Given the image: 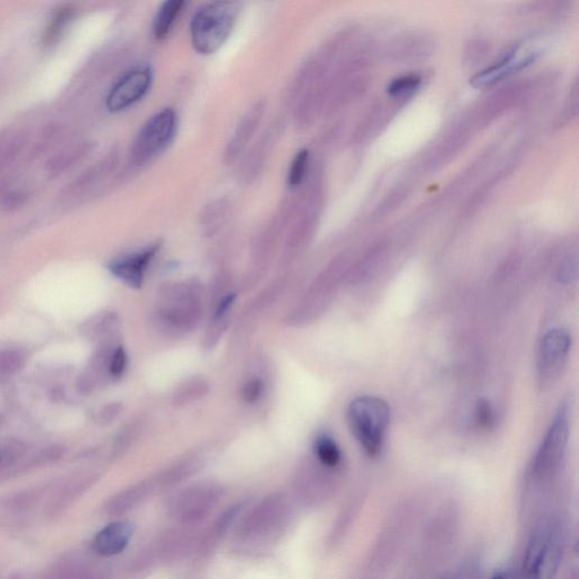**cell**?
<instances>
[{
    "label": "cell",
    "instance_id": "cell-4",
    "mask_svg": "<svg viewBox=\"0 0 579 579\" xmlns=\"http://www.w3.org/2000/svg\"><path fill=\"white\" fill-rule=\"evenodd\" d=\"M563 539L556 526L542 525L527 544L523 579H553L563 559Z\"/></svg>",
    "mask_w": 579,
    "mask_h": 579
},
{
    "label": "cell",
    "instance_id": "cell-2",
    "mask_svg": "<svg viewBox=\"0 0 579 579\" xmlns=\"http://www.w3.org/2000/svg\"><path fill=\"white\" fill-rule=\"evenodd\" d=\"M390 420V406L377 397L361 396L349 405L348 422L352 434L370 457L382 452Z\"/></svg>",
    "mask_w": 579,
    "mask_h": 579
},
{
    "label": "cell",
    "instance_id": "cell-28",
    "mask_svg": "<svg viewBox=\"0 0 579 579\" xmlns=\"http://www.w3.org/2000/svg\"><path fill=\"white\" fill-rule=\"evenodd\" d=\"M0 422H2V421H0Z\"/></svg>",
    "mask_w": 579,
    "mask_h": 579
},
{
    "label": "cell",
    "instance_id": "cell-16",
    "mask_svg": "<svg viewBox=\"0 0 579 579\" xmlns=\"http://www.w3.org/2000/svg\"><path fill=\"white\" fill-rule=\"evenodd\" d=\"M184 5L185 3L180 2V0H170V2L164 3L159 8L153 22V33L155 38L162 40L168 36L181 11H183Z\"/></svg>",
    "mask_w": 579,
    "mask_h": 579
},
{
    "label": "cell",
    "instance_id": "cell-7",
    "mask_svg": "<svg viewBox=\"0 0 579 579\" xmlns=\"http://www.w3.org/2000/svg\"><path fill=\"white\" fill-rule=\"evenodd\" d=\"M220 497V490L213 485H198L180 492L174 499L172 511L184 523H196L211 512Z\"/></svg>",
    "mask_w": 579,
    "mask_h": 579
},
{
    "label": "cell",
    "instance_id": "cell-10",
    "mask_svg": "<svg viewBox=\"0 0 579 579\" xmlns=\"http://www.w3.org/2000/svg\"><path fill=\"white\" fill-rule=\"evenodd\" d=\"M570 336L564 330H552L543 337L539 352V369L550 375L563 362L570 350Z\"/></svg>",
    "mask_w": 579,
    "mask_h": 579
},
{
    "label": "cell",
    "instance_id": "cell-12",
    "mask_svg": "<svg viewBox=\"0 0 579 579\" xmlns=\"http://www.w3.org/2000/svg\"><path fill=\"white\" fill-rule=\"evenodd\" d=\"M133 535L131 524L112 523L101 530L93 540V549L102 557L119 555L128 546Z\"/></svg>",
    "mask_w": 579,
    "mask_h": 579
},
{
    "label": "cell",
    "instance_id": "cell-25",
    "mask_svg": "<svg viewBox=\"0 0 579 579\" xmlns=\"http://www.w3.org/2000/svg\"><path fill=\"white\" fill-rule=\"evenodd\" d=\"M475 416H477V421L479 426L482 428H491L494 425L495 417L494 411H492L490 404L487 401H480L477 406V411H475Z\"/></svg>",
    "mask_w": 579,
    "mask_h": 579
},
{
    "label": "cell",
    "instance_id": "cell-18",
    "mask_svg": "<svg viewBox=\"0 0 579 579\" xmlns=\"http://www.w3.org/2000/svg\"><path fill=\"white\" fill-rule=\"evenodd\" d=\"M314 451L319 463L325 468H336L341 462V451L335 440L327 434L319 435L314 444Z\"/></svg>",
    "mask_w": 579,
    "mask_h": 579
},
{
    "label": "cell",
    "instance_id": "cell-19",
    "mask_svg": "<svg viewBox=\"0 0 579 579\" xmlns=\"http://www.w3.org/2000/svg\"><path fill=\"white\" fill-rule=\"evenodd\" d=\"M198 462L195 460H187L172 466L171 469L164 472L160 477L162 486H172L176 483L188 478L190 474L196 472Z\"/></svg>",
    "mask_w": 579,
    "mask_h": 579
},
{
    "label": "cell",
    "instance_id": "cell-17",
    "mask_svg": "<svg viewBox=\"0 0 579 579\" xmlns=\"http://www.w3.org/2000/svg\"><path fill=\"white\" fill-rule=\"evenodd\" d=\"M118 317L114 313H103L95 316L84 325V333L94 340H109L116 332Z\"/></svg>",
    "mask_w": 579,
    "mask_h": 579
},
{
    "label": "cell",
    "instance_id": "cell-27",
    "mask_svg": "<svg viewBox=\"0 0 579 579\" xmlns=\"http://www.w3.org/2000/svg\"><path fill=\"white\" fill-rule=\"evenodd\" d=\"M492 579H513L511 573L506 572V570H499Z\"/></svg>",
    "mask_w": 579,
    "mask_h": 579
},
{
    "label": "cell",
    "instance_id": "cell-20",
    "mask_svg": "<svg viewBox=\"0 0 579 579\" xmlns=\"http://www.w3.org/2000/svg\"><path fill=\"white\" fill-rule=\"evenodd\" d=\"M25 357L19 350L7 349L0 352V377H10L24 365Z\"/></svg>",
    "mask_w": 579,
    "mask_h": 579
},
{
    "label": "cell",
    "instance_id": "cell-14",
    "mask_svg": "<svg viewBox=\"0 0 579 579\" xmlns=\"http://www.w3.org/2000/svg\"><path fill=\"white\" fill-rule=\"evenodd\" d=\"M235 293H229L228 296L223 297L219 304L216 305L211 323L204 339V345L206 349H212L220 341L223 333L226 332L230 316L232 313V308L235 306L236 301Z\"/></svg>",
    "mask_w": 579,
    "mask_h": 579
},
{
    "label": "cell",
    "instance_id": "cell-5",
    "mask_svg": "<svg viewBox=\"0 0 579 579\" xmlns=\"http://www.w3.org/2000/svg\"><path fill=\"white\" fill-rule=\"evenodd\" d=\"M569 436L568 408L560 406L555 419L544 437L532 465L533 478L544 480L555 473L563 461Z\"/></svg>",
    "mask_w": 579,
    "mask_h": 579
},
{
    "label": "cell",
    "instance_id": "cell-6",
    "mask_svg": "<svg viewBox=\"0 0 579 579\" xmlns=\"http://www.w3.org/2000/svg\"><path fill=\"white\" fill-rule=\"evenodd\" d=\"M177 129L176 112L163 109L152 116L138 133L133 146V159L144 163L157 157L174 140Z\"/></svg>",
    "mask_w": 579,
    "mask_h": 579
},
{
    "label": "cell",
    "instance_id": "cell-26",
    "mask_svg": "<svg viewBox=\"0 0 579 579\" xmlns=\"http://www.w3.org/2000/svg\"><path fill=\"white\" fill-rule=\"evenodd\" d=\"M123 405L120 403H111L105 406L99 413V421L102 425H109L114 422L119 414L122 413Z\"/></svg>",
    "mask_w": 579,
    "mask_h": 579
},
{
    "label": "cell",
    "instance_id": "cell-24",
    "mask_svg": "<svg viewBox=\"0 0 579 579\" xmlns=\"http://www.w3.org/2000/svg\"><path fill=\"white\" fill-rule=\"evenodd\" d=\"M127 367V354L123 347H117L112 353L109 366V375L114 378L122 377Z\"/></svg>",
    "mask_w": 579,
    "mask_h": 579
},
{
    "label": "cell",
    "instance_id": "cell-21",
    "mask_svg": "<svg viewBox=\"0 0 579 579\" xmlns=\"http://www.w3.org/2000/svg\"><path fill=\"white\" fill-rule=\"evenodd\" d=\"M309 153L306 150L300 151L296 158L293 159L290 172L289 184L291 186H298L304 180L308 168Z\"/></svg>",
    "mask_w": 579,
    "mask_h": 579
},
{
    "label": "cell",
    "instance_id": "cell-3",
    "mask_svg": "<svg viewBox=\"0 0 579 579\" xmlns=\"http://www.w3.org/2000/svg\"><path fill=\"white\" fill-rule=\"evenodd\" d=\"M238 6L230 2L206 5L198 11L190 24L194 48L202 55H212L231 36L237 21Z\"/></svg>",
    "mask_w": 579,
    "mask_h": 579
},
{
    "label": "cell",
    "instance_id": "cell-22",
    "mask_svg": "<svg viewBox=\"0 0 579 579\" xmlns=\"http://www.w3.org/2000/svg\"><path fill=\"white\" fill-rule=\"evenodd\" d=\"M265 392V383L261 377H253L247 380L241 391L243 400L248 404H255L262 399Z\"/></svg>",
    "mask_w": 579,
    "mask_h": 579
},
{
    "label": "cell",
    "instance_id": "cell-11",
    "mask_svg": "<svg viewBox=\"0 0 579 579\" xmlns=\"http://www.w3.org/2000/svg\"><path fill=\"white\" fill-rule=\"evenodd\" d=\"M534 60V54L521 56L518 55V48L513 47L501 57L497 64L475 76L471 84L474 88H486V86L496 83L508 74L530 65Z\"/></svg>",
    "mask_w": 579,
    "mask_h": 579
},
{
    "label": "cell",
    "instance_id": "cell-8",
    "mask_svg": "<svg viewBox=\"0 0 579 579\" xmlns=\"http://www.w3.org/2000/svg\"><path fill=\"white\" fill-rule=\"evenodd\" d=\"M152 83L150 67H136L126 73L111 89L107 98V107L111 112L123 111L142 100L149 92Z\"/></svg>",
    "mask_w": 579,
    "mask_h": 579
},
{
    "label": "cell",
    "instance_id": "cell-23",
    "mask_svg": "<svg viewBox=\"0 0 579 579\" xmlns=\"http://www.w3.org/2000/svg\"><path fill=\"white\" fill-rule=\"evenodd\" d=\"M421 77L418 75L403 76L401 79L393 81L387 88L391 95H400L416 91L421 84Z\"/></svg>",
    "mask_w": 579,
    "mask_h": 579
},
{
    "label": "cell",
    "instance_id": "cell-13",
    "mask_svg": "<svg viewBox=\"0 0 579 579\" xmlns=\"http://www.w3.org/2000/svg\"><path fill=\"white\" fill-rule=\"evenodd\" d=\"M279 497H272L264 501L255 512L248 517L245 524L246 534L249 537H261L275 529V524L281 521L284 509Z\"/></svg>",
    "mask_w": 579,
    "mask_h": 579
},
{
    "label": "cell",
    "instance_id": "cell-1",
    "mask_svg": "<svg viewBox=\"0 0 579 579\" xmlns=\"http://www.w3.org/2000/svg\"><path fill=\"white\" fill-rule=\"evenodd\" d=\"M159 323L168 331L186 333L200 324L203 316V289L196 280L163 285L155 307Z\"/></svg>",
    "mask_w": 579,
    "mask_h": 579
},
{
    "label": "cell",
    "instance_id": "cell-9",
    "mask_svg": "<svg viewBox=\"0 0 579 579\" xmlns=\"http://www.w3.org/2000/svg\"><path fill=\"white\" fill-rule=\"evenodd\" d=\"M160 244L148 246L140 252L126 255L116 259L109 265L112 274L132 288H141L144 282L145 273L158 254Z\"/></svg>",
    "mask_w": 579,
    "mask_h": 579
},
{
    "label": "cell",
    "instance_id": "cell-15",
    "mask_svg": "<svg viewBox=\"0 0 579 579\" xmlns=\"http://www.w3.org/2000/svg\"><path fill=\"white\" fill-rule=\"evenodd\" d=\"M210 393V385L202 377H190L179 384L174 394L172 403L175 406H186L200 401Z\"/></svg>",
    "mask_w": 579,
    "mask_h": 579
}]
</instances>
